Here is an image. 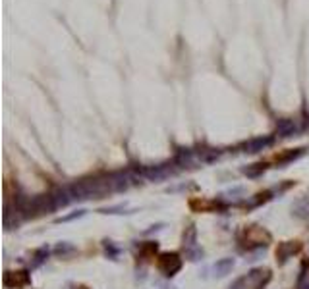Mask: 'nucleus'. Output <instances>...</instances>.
Instances as JSON below:
<instances>
[{
	"label": "nucleus",
	"instance_id": "39448f33",
	"mask_svg": "<svg viewBox=\"0 0 309 289\" xmlns=\"http://www.w3.org/2000/svg\"><path fill=\"white\" fill-rule=\"evenodd\" d=\"M298 289H309V260H303L298 278Z\"/></svg>",
	"mask_w": 309,
	"mask_h": 289
},
{
	"label": "nucleus",
	"instance_id": "f03ea898",
	"mask_svg": "<svg viewBox=\"0 0 309 289\" xmlns=\"http://www.w3.org/2000/svg\"><path fill=\"white\" fill-rule=\"evenodd\" d=\"M180 266H182V260H180V257L178 255H170V253H166V255H163V257L159 258V268L165 272L166 276H172L174 272H178L180 270Z\"/></svg>",
	"mask_w": 309,
	"mask_h": 289
},
{
	"label": "nucleus",
	"instance_id": "423d86ee",
	"mask_svg": "<svg viewBox=\"0 0 309 289\" xmlns=\"http://www.w3.org/2000/svg\"><path fill=\"white\" fill-rule=\"evenodd\" d=\"M85 214L83 210H79V212H76V214H70V216H64V218H60L58 222H70V220H74V218H81V216Z\"/></svg>",
	"mask_w": 309,
	"mask_h": 289
},
{
	"label": "nucleus",
	"instance_id": "20e7f679",
	"mask_svg": "<svg viewBox=\"0 0 309 289\" xmlns=\"http://www.w3.org/2000/svg\"><path fill=\"white\" fill-rule=\"evenodd\" d=\"M232 268H234V260L232 258H222L215 264V274L217 276H226Z\"/></svg>",
	"mask_w": 309,
	"mask_h": 289
},
{
	"label": "nucleus",
	"instance_id": "f257e3e1",
	"mask_svg": "<svg viewBox=\"0 0 309 289\" xmlns=\"http://www.w3.org/2000/svg\"><path fill=\"white\" fill-rule=\"evenodd\" d=\"M243 236H245V245H247V241H251L249 245L261 247V245H267V243L271 241V236L267 234L265 229L257 227V225H251V227L243 229Z\"/></svg>",
	"mask_w": 309,
	"mask_h": 289
},
{
	"label": "nucleus",
	"instance_id": "7ed1b4c3",
	"mask_svg": "<svg viewBox=\"0 0 309 289\" xmlns=\"http://www.w3.org/2000/svg\"><path fill=\"white\" fill-rule=\"evenodd\" d=\"M298 249H299V243H296V241H294V243H292V241L282 243V245L278 247V251H276V257L280 258V262H284V260H286L292 253H296Z\"/></svg>",
	"mask_w": 309,
	"mask_h": 289
}]
</instances>
